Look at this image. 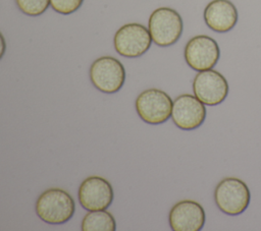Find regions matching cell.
Masks as SVG:
<instances>
[{
  "label": "cell",
  "instance_id": "obj_1",
  "mask_svg": "<svg viewBox=\"0 0 261 231\" xmlns=\"http://www.w3.org/2000/svg\"><path fill=\"white\" fill-rule=\"evenodd\" d=\"M75 211L72 196L61 188H49L41 193L36 201L38 217L53 225L63 224L69 221Z\"/></svg>",
  "mask_w": 261,
  "mask_h": 231
},
{
  "label": "cell",
  "instance_id": "obj_16",
  "mask_svg": "<svg viewBox=\"0 0 261 231\" xmlns=\"http://www.w3.org/2000/svg\"><path fill=\"white\" fill-rule=\"evenodd\" d=\"M5 51H6V42L3 35L0 33V60L4 56Z\"/></svg>",
  "mask_w": 261,
  "mask_h": 231
},
{
  "label": "cell",
  "instance_id": "obj_8",
  "mask_svg": "<svg viewBox=\"0 0 261 231\" xmlns=\"http://www.w3.org/2000/svg\"><path fill=\"white\" fill-rule=\"evenodd\" d=\"M194 95L205 105L216 106L228 95L225 77L214 69L199 71L193 80Z\"/></svg>",
  "mask_w": 261,
  "mask_h": 231
},
{
  "label": "cell",
  "instance_id": "obj_5",
  "mask_svg": "<svg viewBox=\"0 0 261 231\" xmlns=\"http://www.w3.org/2000/svg\"><path fill=\"white\" fill-rule=\"evenodd\" d=\"M172 100L163 91L149 89L142 92L135 103L139 117L149 124H161L171 116Z\"/></svg>",
  "mask_w": 261,
  "mask_h": 231
},
{
  "label": "cell",
  "instance_id": "obj_6",
  "mask_svg": "<svg viewBox=\"0 0 261 231\" xmlns=\"http://www.w3.org/2000/svg\"><path fill=\"white\" fill-rule=\"evenodd\" d=\"M152 38L149 30L141 23H126L114 35L115 51L127 58H136L145 54L151 47Z\"/></svg>",
  "mask_w": 261,
  "mask_h": 231
},
{
  "label": "cell",
  "instance_id": "obj_9",
  "mask_svg": "<svg viewBox=\"0 0 261 231\" xmlns=\"http://www.w3.org/2000/svg\"><path fill=\"white\" fill-rule=\"evenodd\" d=\"M79 201L87 211L107 210L113 201V189L108 180L100 176L86 178L79 187Z\"/></svg>",
  "mask_w": 261,
  "mask_h": 231
},
{
  "label": "cell",
  "instance_id": "obj_15",
  "mask_svg": "<svg viewBox=\"0 0 261 231\" xmlns=\"http://www.w3.org/2000/svg\"><path fill=\"white\" fill-rule=\"evenodd\" d=\"M84 0H50V5L60 14H71L75 12L83 4Z\"/></svg>",
  "mask_w": 261,
  "mask_h": 231
},
{
  "label": "cell",
  "instance_id": "obj_14",
  "mask_svg": "<svg viewBox=\"0 0 261 231\" xmlns=\"http://www.w3.org/2000/svg\"><path fill=\"white\" fill-rule=\"evenodd\" d=\"M19 10L30 16L43 14L50 5V0H15Z\"/></svg>",
  "mask_w": 261,
  "mask_h": 231
},
{
  "label": "cell",
  "instance_id": "obj_4",
  "mask_svg": "<svg viewBox=\"0 0 261 231\" xmlns=\"http://www.w3.org/2000/svg\"><path fill=\"white\" fill-rule=\"evenodd\" d=\"M90 79L93 85L100 92L115 94L124 83L125 70L118 59L111 56H103L92 63Z\"/></svg>",
  "mask_w": 261,
  "mask_h": 231
},
{
  "label": "cell",
  "instance_id": "obj_13",
  "mask_svg": "<svg viewBox=\"0 0 261 231\" xmlns=\"http://www.w3.org/2000/svg\"><path fill=\"white\" fill-rule=\"evenodd\" d=\"M81 228L83 231H115L116 223L112 214L106 210L90 211L83 218Z\"/></svg>",
  "mask_w": 261,
  "mask_h": 231
},
{
  "label": "cell",
  "instance_id": "obj_12",
  "mask_svg": "<svg viewBox=\"0 0 261 231\" xmlns=\"http://www.w3.org/2000/svg\"><path fill=\"white\" fill-rule=\"evenodd\" d=\"M204 20L216 33H226L238 22V10L229 0H212L204 9Z\"/></svg>",
  "mask_w": 261,
  "mask_h": 231
},
{
  "label": "cell",
  "instance_id": "obj_10",
  "mask_svg": "<svg viewBox=\"0 0 261 231\" xmlns=\"http://www.w3.org/2000/svg\"><path fill=\"white\" fill-rule=\"evenodd\" d=\"M206 118V108L195 95L178 96L172 104L171 119L182 130H193L200 127Z\"/></svg>",
  "mask_w": 261,
  "mask_h": 231
},
{
  "label": "cell",
  "instance_id": "obj_3",
  "mask_svg": "<svg viewBox=\"0 0 261 231\" xmlns=\"http://www.w3.org/2000/svg\"><path fill=\"white\" fill-rule=\"evenodd\" d=\"M251 199L248 185L236 177L222 179L215 187L214 200L217 208L224 214L237 216L247 210Z\"/></svg>",
  "mask_w": 261,
  "mask_h": 231
},
{
  "label": "cell",
  "instance_id": "obj_7",
  "mask_svg": "<svg viewBox=\"0 0 261 231\" xmlns=\"http://www.w3.org/2000/svg\"><path fill=\"white\" fill-rule=\"evenodd\" d=\"M184 56L192 69L203 71L212 69L216 65L220 57V50L214 39L206 35H199L187 43Z\"/></svg>",
  "mask_w": 261,
  "mask_h": 231
},
{
  "label": "cell",
  "instance_id": "obj_11",
  "mask_svg": "<svg viewBox=\"0 0 261 231\" xmlns=\"http://www.w3.org/2000/svg\"><path fill=\"white\" fill-rule=\"evenodd\" d=\"M203 207L192 199L176 203L170 210L168 221L173 231H199L205 224Z\"/></svg>",
  "mask_w": 261,
  "mask_h": 231
},
{
  "label": "cell",
  "instance_id": "obj_2",
  "mask_svg": "<svg viewBox=\"0 0 261 231\" xmlns=\"http://www.w3.org/2000/svg\"><path fill=\"white\" fill-rule=\"evenodd\" d=\"M182 28L181 16L172 8L159 7L149 17V33L152 41L159 47L175 44L182 34Z\"/></svg>",
  "mask_w": 261,
  "mask_h": 231
}]
</instances>
